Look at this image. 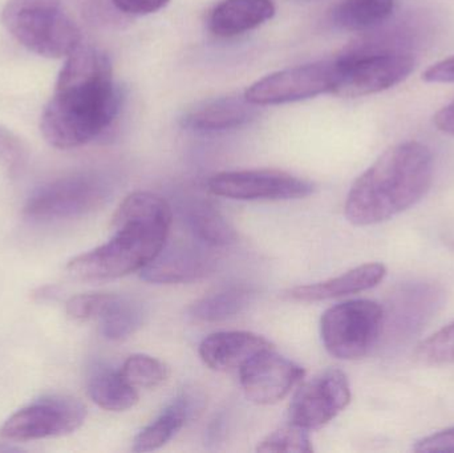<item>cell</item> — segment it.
<instances>
[{"instance_id": "obj_32", "label": "cell", "mask_w": 454, "mask_h": 453, "mask_svg": "<svg viewBox=\"0 0 454 453\" xmlns=\"http://www.w3.org/2000/svg\"><path fill=\"white\" fill-rule=\"evenodd\" d=\"M434 122L437 129L454 136V100L437 112Z\"/></svg>"}, {"instance_id": "obj_20", "label": "cell", "mask_w": 454, "mask_h": 453, "mask_svg": "<svg viewBox=\"0 0 454 453\" xmlns=\"http://www.w3.org/2000/svg\"><path fill=\"white\" fill-rule=\"evenodd\" d=\"M186 221L196 238L209 246H227L237 241L235 229L209 201H193L186 207Z\"/></svg>"}, {"instance_id": "obj_18", "label": "cell", "mask_w": 454, "mask_h": 453, "mask_svg": "<svg viewBox=\"0 0 454 453\" xmlns=\"http://www.w3.org/2000/svg\"><path fill=\"white\" fill-rule=\"evenodd\" d=\"M274 15L272 0H223L210 15L209 28L215 36H238L258 28Z\"/></svg>"}, {"instance_id": "obj_17", "label": "cell", "mask_w": 454, "mask_h": 453, "mask_svg": "<svg viewBox=\"0 0 454 453\" xmlns=\"http://www.w3.org/2000/svg\"><path fill=\"white\" fill-rule=\"evenodd\" d=\"M202 401L199 395L184 393L175 399L156 420L146 426L133 441V451L151 452L164 447L178 431L201 411Z\"/></svg>"}, {"instance_id": "obj_30", "label": "cell", "mask_w": 454, "mask_h": 453, "mask_svg": "<svg viewBox=\"0 0 454 453\" xmlns=\"http://www.w3.org/2000/svg\"><path fill=\"white\" fill-rule=\"evenodd\" d=\"M114 7L128 15H149L164 8L170 0H112Z\"/></svg>"}, {"instance_id": "obj_29", "label": "cell", "mask_w": 454, "mask_h": 453, "mask_svg": "<svg viewBox=\"0 0 454 453\" xmlns=\"http://www.w3.org/2000/svg\"><path fill=\"white\" fill-rule=\"evenodd\" d=\"M415 452H454V427L416 441Z\"/></svg>"}, {"instance_id": "obj_14", "label": "cell", "mask_w": 454, "mask_h": 453, "mask_svg": "<svg viewBox=\"0 0 454 453\" xmlns=\"http://www.w3.org/2000/svg\"><path fill=\"white\" fill-rule=\"evenodd\" d=\"M256 116L258 105L251 104L245 95H234L197 104L186 112L181 122L184 127L197 132H221L243 127Z\"/></svg>"}, {"instance_id": "obj_5", "label": "cell", "mask_w": 454, "mask_h": 453, "mask_svg": "<svg viewBox=\"0 0 454 453\" xmlns=\"http://www.w3.org/2000/svg\"><path fill=\"white\" fill-rule=\"evenodd\" d=\"M384 321V309L373 301L339 303L323 314V345L331 355L341 361L364 358L380 340Z\"/></svg>"}, {"instance_id": "obj_16", "label": "cell", "mask_w": 454, "mask_h": 453, "mask_svg": "<svg viewBox=\"0 0 454 453\" xmlns=\"http://www.w3.org/2000/svg\"><path fill=\"white\" fill-rule=\"evenodd\" d=\"M387 276V268L383 263L371 262L357 266L341 276L314 285L294 287L288 292L293 300L299 302H317V301L333 300L367 292L378 286Z\"/></svg>"}, {"instance_id": "obj_4", "label": "cell", "mask_w": 454, "mask_h": 453, "mask_svg": "<svg viewBox=\"0 0 454 453\" xmlns=\"http://www.w3.org/2000/svg\"><path fill=\"white\" fill-rule=\"evenodd\" d=\"M2 21L16 42L44 58H67L82 43L61 0H8Z\"/></svg>"}, {"instance_id": "obj_6", "label": "cell", "mask_w": 454, "mask_h": 453, "mask_svg": "<svg viewBox=\"0 0 454 453\" xmlns=\"http://www.w3.org/2000/svg\"><path fill=\"white\" fill-rule=\"evenodd\" d=\"M339 76L333 95L362 98L383 92L404 82L416 66L408 53L348 48L338 56Z\"/></svg>"}, {"instance_id": "obj_3", "label": "cell", "mask_w": 454, "mask_h": 453, "mask_svg": "<svg viewBox=\"0 0 454 453\" xmlns=\"http://www.w3.org/2000/svg\"><path fill=\"white\" fill-rule=\"evenodd\" d=\"M434 181L431 149L405 141L387 149L349 189L344 205L348 223L378 225L415 207Z\"/></svg>"}, {"instance_id": "obj_8", "label": "cell", "mask_w": 454, "mask_h": 453, "mask_svg": "<svg viewBox=\"0 0 454 453\" xmlns=\"http://www.w3.org/2000/svg\"><path fill=\"white\" fill-rule=\"evenodd\" d=\"M339 76L338 58L283 69L258 80L243 93L254 105H279L333 92Z\"/></svg>"}, {"instance_id": "obj_12", "label": "cell", "mask_w": 454, "mask_h": 453, "mask_svg": "<svg viewBox=\"0 0 454 453\" xmlns=\"http://www.w3.org/2000/svg\"><path fill=\"white\" fill-rule=\"evenodd\" d=\"M303 377L304 370L279 355L274 348L256 354L239 369L246 398L259 406H271L283 401Z\"/></svg>"}, {"instance_id": "obj_26", "label": "cell", "mask_w": 454, "mask_h": 453, "mask_svg": "<svg viewBox=\"0 0 454 453\" xmlns=\"http://www.w3.org/2000/svg\"><path fill=\"white\" fill-rule=\"evenodd\" d=\"M256 451L309 453L314 451V447L309 431L290 423L267 435L258 444Z\"/></svg>"}, {"instance_id": "obj_24", "label": "cell", "mask_w": 454, "mask_h": 453, "mask_svg": "<svg viewBox=\"0 0 454 453\" xmlns=\"http://www.w3.org/2000/svg\"><path fill=\"white\" fill-rule=\"evenodd\" d=\"M120 371L125 380L136 388L159 387L169 377V370L161 361L144 354L129 356Z\"/></svg>"}, {"instance_id": "obj_1", "label": "cell", "mask_w": 454, "mask_h": 453, "mask_svg": "<svg viewBox=\"0 0 454 453\" xmlns=\"http://www.w3.org/2000/svg\"><path fill=\"white\" fill-rule=\"evenodd\" d=\"M120 103L111 59L100 48L82 43L67 56L40 130L55 148L85 145L111 127Z\"/></svg>"}, {"instance_id": "obj_2", "label": "cell", "mask_w": 454, "mask_h": 453, "mask_svg": "<svg viewBox=\"0 0 454 453\" xmlns=\"http://www.w3.org/2000/svg\"><path fill=\"white\" fill-rule=\"evenodd\" d=\"M172 207L151 191L125 197L112 220L114 236L106 244L74 258L69 276L103 282L143 270L164 249L172 228Z\"/></svg>"}, {"instance_id": "obj_22", "label": "cell", "mask_w": 454, "mask_h": 453, "mask_svg": "<svg viewBox=\"0 0 454 453\" xmlns=\"http://www.w3.org/2000/svg\"><path fill=\"white\" fill-rule=\"evenodd\" d=\"M395 5L396 0H341L333 18L347 31H370L391 18Z\"/></svg>"}, {"instance_id": "obj_7", "label": "cell", "mask_w": 454, "mask_h": 453, "mask_svg": "<svg viewBox=\"0 0 454 453\" xmlns=\"http://www.w3.org/2000/svg\"><path fill=\"white\" fill-rule=\"evenodd\" d=\"M111 196L112 188L106 178L80 173L37 189L27 201L24 212L34 220H71L100 209Z\"/></svg>"}, {"instance_id": "obj_31", "label": "cell", "mask_w": 454, "mask_h": 453, "mask_svg": "<svg viewBox=\"0 0 454 453\" xmlns=\"http://www.w3.org/2000/svg\"><path fill=\"white\" fill-rule=\"evenodd\" d=\"M423 79L428 82H454V56L434 64L424 72Z\"/></svg>"}, {"instance_id": "obj_10", "label": "cell", "mask_w": 454, "mask_h": 453, "mask_svg": "<svg viewBox=\"0 0 454 453\" xmlns=\"http://www.w3.org/2000/svg\"><path fill=\"white\" fill-rule=\"evenodd\" d=\"M207 186L215 196L239 201L298 199L311 196L315 191L311 181L272 169L218 173L210 178Z\"/></svg>"}, {"instance_id": "obj_25", "label": "cell", "mask_w": 454, "mask_h": 453, "mask_svg": "<svg viewBox=\"0 0 454 453\" xmlns=\"http://www.w3.org/2000/svg\"><path fill=\"white\" fill-rule=\"evenodd\" d=\"M415 358L426 366L454 364V322L423 340L416 348Z\"/></svg>"}, {"instance_id": "obj_19", "label": "cell", "mask_w": 454, "mask_h": 453, "mask_svg": "<svg viewBox=\"0 0 454 453\" xmlns=\"http://www.w3.org/2000/svg\"><path fill=\"white\" fill-rule=\"evenodd\" d=\"M90 399L106 411L122 412L137 404V388L125 380L120 370L98 366L88 379Z\"/></svg>"}, {"instance_id": "obj_13", "label": "cell", "mask_w": 454, "mask_h": 453, "mask_svg": "<svg viewBox=\"0 0 454 453\" xmlns=\"http://www.w3.org/2000/svg\"><path fill=\"white\" fill-rule=\"evenodd\" d=\"M213 263V258L196 245L167 242L159 255L141 270V278L151 284H186L207 276Z\"/></svg>"}, {"instance_id": "obj_23", "label": "cell", "mask_w": 454, "mask_h": 453, "mask_svg": "<svg viewBox=\"0 0 454 453\" xmlns=\"http://www.w3.org/2000/svg\"><path fill=\"white\" fill-rule=\"evenodd\" d=\"M254 293L247 287L232 286L205 295L193 303L191 316L197 321L221 322L242 313L253 300Z\"/></svg>"}, {"instance_id": "obj_21", "label": "cell", "mask_w": 454, "mask_h": 453, "mask_svg": "<svg viewBox=\"0 0 454 453\" xmlns=\"http://www.w3.org/2000/svg\"><path fill=\"white\" fill-rule=\"evenodd\" d=\"M98 319L106 340H122L143 326L145 309L143 303L132 298L111 294Z\"/></svg>"}, {"instance_id": "obj_28", "label": "cell", "mask_w": 454, "mask_h": 453, "mask_svg": "<svg viewBox=\"0 0 454 453\" xmlns=\"http://www.w3.org/2000/svg\"><path fill=\"white\" fill-rule=\"evenodd\" d=\"M109 297L111 294L106 293L76 295L67 302V314L76 321L98 319Z\"/></svg>"}, {"instance_id": "obj_27", "label": "cell", "mask_w": 454, "mask_h": 453, "mask_svg": "<svg viewBox=\"0 0 454 453\" xmlns=\"http://www.w3.org/2000/svg\"><path fill=\"white\" fill-rule=\"evenodd\" d=\"M26 144L7 128L0 127V167L10 176H18L28 162Z\"/></svg>"}, {"instance_id": "obj_9", "label": "cell", "mask_w": 454, "mask_h": 453, "mask_svg": "<svg viewBox=\"0 0 454 453\" xmlns=\"http://www.w3.org/2000/svg\"><path fill=\"white\" fill-rule=\"evenodd\" d=\"M87 409L69 396H45L19 410L0 428V438L16 443L68 435L82 427Z\"/></svg>"}, {"instance_id": "obj_15", "label": "cell", "mask_w": 454, "mask_h": 453, "mask_svg": "<svg viewBox=\"0 0 454 453\" xmlns=\"http://www.w3.org/2000/svg\"><path fill=\"white\" fill-rule=\"evenodd\" d=\"M274 348L261 335L247 332H221L210 334L200 345V356L215 371H232L261 351Z\"/></svg>"}, {"instance_id": "obj_11", "label": "cell", "mask_w": 454, "mask_h": 453, "mask_svg": "<svg viewBox=\"0 0 454 453\" xmlns=\"http://www.w3.org/2000/svg\"><path fill=\"white\" fill-rule=\"evenodd\" d=\"M351 402L348 378L338 369H328L304 383L288 407L291 425L319 430L335 419Z\"/></svg>"}]
</instances>
